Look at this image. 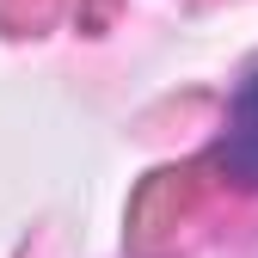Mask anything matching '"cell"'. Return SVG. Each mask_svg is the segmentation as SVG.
I'll list each match as a JSON object with an SVG mask.
<instances>
[{
	"instance_id": "cell-1",
	"label": "cell",
	"mask_w": 258,
	"mask_h": 258,
	"mask_svg": "<svg viewBox=\"0 0 258 258\" xmlns=\"http://www.w3.org/2000/svg\"><path fill=\"white\" fill-rule=\"evenodd\" d=\"M215 160H221V172L234 184L258 190V74L234 92L228 123H221V142H215Z\"/></svg>"
}]
</instances>
